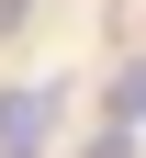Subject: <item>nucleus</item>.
<instances>
[{
	"instance_id": "obj_1",
	"label": "nucleus",
	"mask_w": 146,
	"mask_h": 158,
	"mask_svg": "<svg viewBox=\"0 0 146 158\" xmlns=\"http://www.w3.org/2000/svg\"><path fill=\"white\" fill-rule=\"evenodd\" d=\"M56 135V90H0V158H45Z\"/></svg>"
},
{
	"instance_id": "obj_2",
	"label": "nucleus",
	"mask_w": 146,
	"mask_h": 158,
	"mask_svg": "<svg viewBox=\"0 0 146 158\" xmlns=\"http://www.w3.org/2000/svg\"><path fill=\"white\" fill-rule=\"evenodd\" d=\"M124 147H135V124H101V135H90L79 158H124Z\"/></svg>"
}]
</instances>
